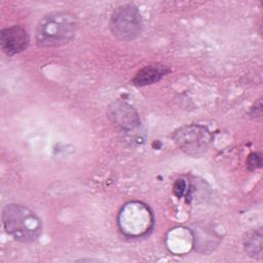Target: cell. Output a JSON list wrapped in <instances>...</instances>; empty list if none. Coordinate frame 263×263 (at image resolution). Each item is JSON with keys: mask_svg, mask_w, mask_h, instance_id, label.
<instances>
[{"mask_svg": "<svg viewBox=\"0 0 263 263\" xmlns=\"http://www.w3.org/2000/svg\"><path fill=\"white\" fill-rule=\"evenodd\" d=\"M77 30L75 15L66 11H55L44 15L36 28V42L41 47H57L70 42Z\"/></svg>", "mask_w": 263, "mask_h": 263, "instance_id": "cell-1", "label": "cell"}, {"mask_svg": "<svg viewBox=\"0 0 263 263\" xmlns=\"http://www.w3.org/2000/svg\"><path fill=\"white\" fill-rule=\"evenodd\" d=\"M2 221L5 231L21 242H33L42 232L40 218L23 204L9 203L5 205L2 212Z\"/></svg>", "mask_w": 263, "mask_h": 263, "instance_id": "cell-2", "label": "cell"}, {"mask_svg": "<svg viewBox=\"0 0 263 263\" xmlns=\"http://www.w3.org/2000/svg\"><path fill=\"white\" fill-rule=\"evenodd\" d=\"M143 20L139 9L134 4L117 7L110 20V30L114 37L122 41L136 39L142 32Z\"/></svg>", "mask_w": 263, "mask_h": 263, "instance_id": "cell-3", "label": "cell"}, {"mask_svg": "<svg viewBox=\"0 0 263 263\" xmlns=\"http://www.w3.org/2000/svg\"><path fill=\"white\" fill-rule=\"evenodd\" d=\"M177 145L190 155H199L206 150L211 142L209 130L200 125L181 127L174 134Z\"/></svg>", "mask_w": 263, "mask_h": 263, "instance_id": "cell-4", "label": "cell"}, {"mask_svg": "<svg viewBox=\"0 0 263 263\" xmlns=\"http://www.w3.org/2000/svg\"><path fill=\"white\" fill-rule=\"evenodd\" d=\"M29 44L27 31L20 26L5 28L0 33V45L8 55H14L24 51Z\"/></svg>", "mask_w": 263, "mask_h": 263, "instance_id": "cell-5", "label": "cell"}, {"mask_svg": "<svg viewBox=\"0 0 263 263\" xmlns=\"http://www.w3.org/2000/svg\"><path fill=\"white\" fill-rule=\"evenodd\" d=\"M168 69L166 66L160 64L149 65L142 68L136 74V76L133 79V83L137 86H145L148 84H152L159 81L164 75H166Z\"/></svg>", "mask_w": 263, "mask_h": 263, "instance_id": "cell-6", "label": "cell"}, {"mask_svg": "<svg viewBox=\"0 0 263 263\" xmlns=\"http://www.w3.org/2000/svg\"><path fill=\"white\" fill-rule=\"evenodd\" d=\"M110 115L116 124L122 127H134L139 123L138 116L134 109L124 103H115L111 107Z\"/></svg>", "mask_w": 263, "mask_h": 263, "instance_id": "cell-7", "label": "cell"}, {"mask_svg": "<svg viewBox=\"0 0 263 263\" xmlns=\"http://www.w3.org/2000/svg\"><path fill=\"white\" fill-rule=\"evenodd\" d=\"M245 250L248 255L255 259L262 257V231L261 228L250 232L243 241Z\"/></svg>", "mask_w": 263, "mask_h": 263, "instance_id": "cell-8", "label": "cell"}, {"mask_svg": "<svg viewBox=\"0 0 263 263\" xmlns=\"http://www.w3.org/2000/svg\"><path fill=\"white\" fill-rule=\"evenodd\" d=\"M261 163H262L261 156L258 153H252L247 159V166L251 171H254V170H257L258 167H260Z\"/></svg>", "mask_w": 263, "mask_h": 263, "instance_id": "cell-9", "label": "cell"}, {"mask_svg": "<svg viewBox=\"0 0 263 263\" xmlns=\"http://www.w3.org/2000/svg\"><path fill=\"white\" fill-rule=\"evenodd\" d=\"M186 188V183L184 180H177L174 184V193L178 196V197H182L184 192H185V189Z\"/></svg>", "mask_w": 263, "mask_h": 263, "instance_id": "cell-10", "label": "cell"}]
</instances>
